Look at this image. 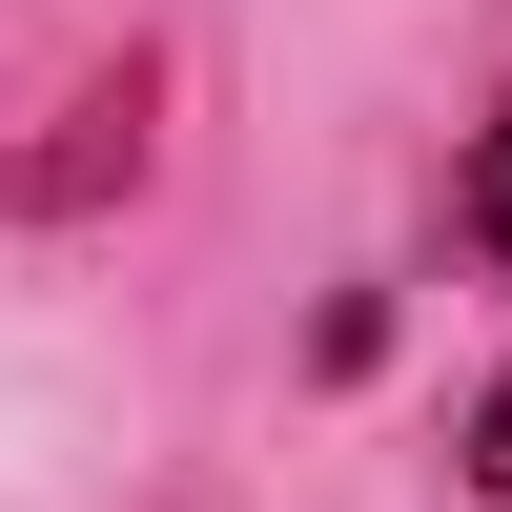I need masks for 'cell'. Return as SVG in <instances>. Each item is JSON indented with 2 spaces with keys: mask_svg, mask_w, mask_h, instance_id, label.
<instances>
[{
  "mask_svg": "<svg viewBox=\"0 0 512 512\" xmlns=\"http://www.w3.org/2000/svg\"><path fill=\"white\" fill-rule=\"evenodd\" d=\"M472 246L512 267V123H492V164H472Z\"/></svg>",
  "mask_w": 512,
  "mask_h": 512,
  "instance_id": "6da1fadb",
  "label": "cell"
},
{
  "mask_svg": "<svg viewBox=\"0 0 512 512\" xmlns=\"http://www.w3.org/2000/svg\"><path fill=\"white\" fill-rule=\"evenodd\" d=\"M472 472H492V492H512V390H492V410H472Z\"/></svg>",
  "mask_w": 512,
  "mask_h": 512,
  "instance_id": "7a4b0ae2",
  "label": "cell"
}]
</instances>
